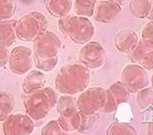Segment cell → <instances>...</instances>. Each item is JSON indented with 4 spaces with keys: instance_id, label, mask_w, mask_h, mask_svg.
Wrapping results in <instances>:
<instances>
[{
    "instance_id": "obj_12",
    "label": "cell",
    "mask_w": 153,
    "mask_h": 135,
    "mask_svg": "<svg viewBox=\"0 0 153 135\" xmlns=\"http://www.w3.org/2000/svg\"><path fill=\"white\" fill-rule=\"evenodd\" d=\"M138 41V37L131 29H123L118 32L115 38V46L117 49L128 53Z\"/></svg>"
},
{
    "instance_id": "obj_7",
    "label": "cell",
    "mask_w": 153,
    "mask_h": 135,
    "mask_svg": "<svg viewBox=\"0 0 153 135\" xmlns=\"http://www.w3.org/2000/svg\"><path fill=\"white\" fill-rule=\"evenodd\" d=\"M35 129V120L28 114H12L3 121V131L6 135H29Z\"/></svg>"
},
{
    "instance_id": "obj_28",
    "label": "cell",
    "mask_w": 153,
    "mask_h": 135,
    "mask_svg": "<svg viewBox=\"0 0 153 135\" xmlns=\"http://www.w3.org/2000/svg\"><path fill=\"white\" fill-rule=\"evenodd\" d=\"M43 135H62L65 134L66 131L61 127L60 123L58 120H51L42 128V132Z\"/></svg>"
},
{
    "instance_id": "obj_27",
    "label": "cell",
    "mask_w": 153,
    "mask_h": 135,
    "mask_svg": "<svg viewBox=\"0 0 153 135\" xmlns=\"http://www.w3.org/2000/svg\"><path fill=\"white\" fill-rule=\"evenodd\" d=\"M98 120H99L98 112L92 114H86L81 112V120L77 130L80 131V132H87V131L93 129L96 126V124L98 123Z\"/></svg>"
},
{
    "instance_id": "obj_3",
    "label": "cell",
    "mask_w": 153,
    "mask_h": 135,
    "mask_svg": "<svg viewBox=\"0 0 153 135\" xmlns=\"http://www.w3.org/2000/svg\"><path fill=\"white\" fill-rule=\"evenodd\" d=\"M58 29L77 44H85L95 35V28L89 19L82 16L65 15L58 20Z\"/></svg>"
},
{
    "instance_id": "obj_22",
    "label": "cell",
    "mask_w": 153,
    "mask_h": 135,
    "mask_svg": "<svg viewBox=\"0 0 153 135\" xmlns=\"http://www.w3.org/2000/svg\"><path fill=\"white\" fill-rule=\"evenodd\" d=\"M149 50H151L149 47L146 46V44L142 40L138 41L135 44V46L132 47L128 52V59L131 60L132 63L140 62L141 60L144 58V56L147 54Z\"/></svg>"
},
{
    "instance_id": "obj_29",
    "label": "cell",
    "mask_w": 153,
    "mask_h": 135,
    "mask_svg": "<svg viewBox=\"0 0 153 135\" xmlns=\"http://www.w3.org/2000/svg\"><path fill=\"white\" fill-rule=\"evenodd\" d=\"M141 40L149 49L153 50V22H149L141 31Z\"/></svg>"
},
{
    "instance_id": "obj_19",
    "label": "cell",
    "mask_w": 153,
    "mask_h": 135,
    "mask_svg": "<svg viewBox=\"0 0 153 135\" xmlns=\"http://www.w3.org/2000/svg\"><path fill=\"white\" fill-rule=\"evenodd\" d=\"M136 102L140 111L153 110V88L145 87L136 93Z\"/></svg>"
},
{
    "instance_id": "obj_35",
    "label": "cell",
    "mask_w": 153,
    "mask_h": 135,
    "mask_svg": "<svg viewBox=\"0 0 153 135\" xmlns=\"http://www.w3.org/2000/svg\"><path fill=\"white\" fill-rule=\"evenodd\" d=\"M147 18L149 19V20H150V22H153V6H152V9H151L150 13H149V15H148Z\"/></svg>"
},
{
    "instance_id": "obj_34",
    "label": "cell",
    "mask_w": 153,
    "mask_h": 135,
    "mask_svg": "<svg viewBox=\"0 0 153 135\" xmlns=\"http://www.w3.org/2000/svg\"><path fill=\"white\" fill-rule=\"evenodd\" d=\"M112 1L118 3L119 5H123V4H125V3L128 1V0H112Z\"/></svg>"
},
{
    "instance_id": "obj_26",
    "label": "cell",
    "mask_w": 153,
    "mask_h": 135,
    "mask_svg": "<svg viewBox=\"0 0 153 135\" xmlns=\"http://www.w3.org/2000/svg\"><path fill=\"white\" fill-rule=\"evenodd\" d=\"M34 62L36 64V67L41 70V71L45 72H50L53 71L55 68V66L58 63V57L53 56V57H48V58H42V57L35 55L34 56Z\"/></svg>"
},
{
    "instance_id": "obj_20",
    "label": "cell",
    "mask_w": 153,
    "mask_h": 135,
    "mask_svg": "<svg viewBox=\"0 0 153 135\" xmlns=\"http://www.w3.org/2000/svg\"><path fill=\"white\" fill-rule=\"evenodd\" d=\"M108 90L112 93V95L114 97H115L119 105L122 104H126V103L128 102L131 92H129L128 88L123 85V83L122 81H117L115 83H113V84L109 87Z\"/></svg>"
},
{
    "instance_id": "obj_15",
    "label": "cell",
    "mask_w": 153,
    "mask_h": 135,
    "mask_svg": "<svg viewBox=\"0 0 153 135\" xmlns=\"http://www.w3.org/2000/svg\"><path fill=\"white\" fill-rule=\"evenodd\" d=\"M16 38L17 36L15 31V21H0V44L10 47L15 44Z\"/></svg>"
},
{
    "instance_id": "obj_31",
    "label": "cell",
    "mask_w": 153,
    "mask_h": 135,
    "mask_svg": "<svg viewBox=\"0 0 153 135\" xmlns=\"http://www.w3.org/2000/svg\"><path fill=\"white\" fill-rule=\"evenodd\" d=\"M139 63L145 70H153V50H149Z\"/></svg>"
},
{
    "instance_id": "obj_36",
    "label": "cell",
    "mask_w": 153,
    "mask_h": 135,
    "mask_svg": "<svg viewBox=\"0 0 153 135\" xmlns=\"http://www.w3.org/2000/svg\"><path fill=\"white\" fill-rule=\"evenodd\" d=\"M151 84H152V88H153V74H152V76H151Z\"/></svg>"
},
{
    "instance_id": "obj_33",
    "label": "cell",
    "mask_w": 153,
    "mask_h": 135,
    "mask_svg": "<svg viewBox=\"0 0 153 135\" xmlns=\"http://www.w3.org/2000/svg\"><path fill=\"white\" fill-rule=\"evenodd\" d=\"M147 133L153 135V120L151 122H149L147 125Z\"/></svg>"
},
{
    "instance_id": "obj_6",
    "label": "cell",
    "mask_w": 153,
    "mask_h": 135,
    "mask_svg": "<svg viewBox=\"0 0 153 135\" xmlns=\"http://www.w3.org/2000/svg\"><path fill=\"white\" fill-rule=\"evenodd\" d=\"M120 81L131 93H137L148 86L149 80L146 70L136 63L128 64L123 67Z\"/></svg>"
},
{
    "instance_id": "obj_4",
    "label": "cell",
    "mask_w": 153,
    "mask_h": 135,
    "mask_svg": "<svg viewBox=\"0 0 153 135\" xmlns=\"http://www.w3.org/2000/svg\"><path fill=\"white\" fill-rule=\"evenodd\" d=\"M47 19L40 12L27 13L15 21L16 36L24 41H34L47 31Z\"/></svg>"
},
{
    "instance_id": "obj_21",
    "label": "cell",
    "mask_w": 153,
    "mask_h": 135,
    "mask_svg": "<svg viewBox=\"0 0 153 135\" xmlns=\"http://www.w3.org/2000/svg\"><path fill=\"white\" fill-rule=\"evenodd\" d=\"M97 0H75L74 2V10L78 16L89 18L94 14Z\"/></svg>"
},
{
    "instance_id": "obj_13",
    "label": "cell",
    "mask_w": 153,
    "mask_h": 135,
    "mask_svg": "<svg viewBox=\"0 0 153 135\" xmlns=\"http://www.w3.org/2000/svg\"><path fill=\"white\" fill-rule=\"evenodd\" d=\"M45 85V76L41 70H30L23 80L22 89L25 94H29L34 91L43 88Z\"/></svg>"
},
{
    "instance_id": "obj_18",
    "label": "cell",
    "mask_w": 153,
    "mask_h": 135,
    "mask_svg": "<svg viewBox=\"0 0 153 135\" xmlns=\"http://www.w3.org/2000/svg\"><path fill=\"white\" fill-rule=\"evenodd\" d=\"M15 107V100L10 92H0V121H4L10 115Z\"/></svg>"
},
{
    "instance_id": "obj_17",
    "label": "cell",
    "mask_w": 153,
    "mask_h": 135,
    "mask_svg": "<svg viewBox=\"0 0 153 135\" xmlns=\"http://www.w3.org/2000/svg\"><path fill=\"white\" fill-rule=\"evenodd\" d=\"M153 6L152 0H131L129 10L136 18H147Z\"/></svg>"
},
{
    "instance_id": "obj_24",
    "label": "cell",
    "mask_w": 153,
    "mask_h": 135,
    "mask_svg": "<svg viewBox=\"0 0 153 135\" xmlns=\"http://www.w3.org/2000/svg\"><path fill=\"white\" fill-rule=\"evenodd\" d=\"M57 120H58V122L60 123L61 127H62L66 132H72V131L77 130L78 127H79L80 120H81V111H79L77 114L71 115V117H64L59 115Z\"/></svg>"
},
{
    "instance_id": "obj_5",
    "label": "cell",
    "mask_w": 153,
    "mask_h": 135,
    "mask_svg": "<svg viewBox=\"0 0 153 135\" xmlns=\"http://www.w3.org/2000/svg\"><path fill=\"white\" fill-rule=\"evenodd\" d=\"M108 89L103 87H89L80 93L77 105L81 112L86 114H97L105 105Z\"/></svg>"
},
{
    "instance_id": "obj_11",
    "label": "cell",
    "mask_w": 153,
    "mask_h": 135,
    "mask_svg": "<svg viewBox=\"0 0 153 135\" xmlns=\"http://www.w3.org/2000/svg\"><path fill=\"white\" fill-rule=\"evenodd\" d=\"M122 11L120 5L112 0H104L96 2L94 8V18L100 23L110 24L116 20Z\"/></svg>"
},
{
    "instance_id": "obj_1",
    "label": "cell",
    "mask_w": 153,
    "mask_h": 135,
    "mask_svg": "<svg viewBox=\"0 0 153 135\" xmlns=\"http://www.w3.org/2000/svg\"><path fill=\"white\" fill-rule=\"evenodd\" d=\"M90 70L81 62L63 66L54 80L55 89L63 95H76L84 91L90 84Z\"/></svg>"
},
{
    "instance_id": "obj_32",
    "label": "cell",
    "mask_w": 153,
    "mask_h": 135,
    "mask_svg": "<svg viewBox=\"0 0 153 135\" xmlns=\"http://www.w3.org/2000/svg\"><path fill=\"white\" fill-rule=\"evenodd\" d=\"M10 53L8 51V47L0 44V67H3L8 62Z\"/></svg>"
},
{
    "instance_id": "obj_14",
    "label": "cell",
    "mask_w": 153,
    "mask_h": 135,
    "mask_svg": "<svg viewBox=\"0 0 153 135\" xmlns=\"http://www.w3.org/2000/svg\"><path fill=\"white\" fill-rule=\"evenodd\" d=\"M56 110L59 115L64 117H71L79 111L77 105V100L70 95H63L57 99Z\"/></svg>"
},
{
    "instance_id": "obj_10",
    "label": "cell",
    "mask_w": 153,
    "mask_h": 135,
    "mask_svg": "<svg viewBox=\"0 0 153 135\" xmlns=\"http://www.w3.org/2000/svg\"><path fill=\"white\" fill-rule=\"evenodd\" d=\"M9 68L15 74H27L32 69L34 63V55L27 46H16L9 56Z\"/></svg>"
},
{
    "instance_id": "obj_23",
    "label": "cell",
    "mask_w": 153,
    "mask_h": 135,
    "mask_svg": "<svg viewBox=\"0 0 153 135\" xmlns=\"http://www.w3.org/2000/svg\"><path fill=\"white\" fill-rule=\"evenodd\" d=\"M108 135H134L136 134L135 128L126 122L115 121L109 125L107 129Z\"/></svg>"
},
{
    "instance_id": "obj_16",
    "label": "cell",
    "mask_w": 153,
    "mask_h": 135,
    "mask_svg": "<svg viewBox=\"0 0 153 135\" xmlns=\"http://www.w3.org/2000/svg\"><path fill=\"white\" fill-rule=\"evenodd\" d=\"M73 6L72 0H47L45 8L54 17H63L68 15Z\"/></svg>"
},
{
    "instance_id": "obj_8",
    "label": "cell",
    "mask_w": 153,
    "mask_h": 135,
    "mask_svg": "<svg viewBox=\"0 0 153 135\" xmlns=\"http://www.w3.org/2000/svg\"><path fill=\"white\" fill-rule=\"evenodd\" d=\"M60 38L53 32L45 31L34 41V53L42 58L57 56L61 50Z\"/></svg>"
},
{
    "instance_id": "obj_9",
    "label": "cell",
    "mask_w": 153,
    "mask_h": 135,
    "mask_svg": "<svg viewBox=\"0 0 153 135\" xmlns=\"http://www.w3.org/2000/svg\"><path fill=\"white\" fill-rule=\"evenodd\" d=\"M106 51L97 41H88L79 52V60L89 69H97L106 62Z\"/></svg>"
},
{
    "instance_id": "obj_30",
    "label": "cell",
    "mask_w": 153,
    "mask_h": 135,
    "mask_svg": "<svg viewBox=\"0 0 153 135\" xmlns=\"http://www.w3.org/2000/svg\"><path fill=\"white\" fill-rule=\"evenodd\" d=\"M119 108V105L117 103L115 97L112 95L109 90L107 92V100H106V103H105V105L103 107V108L101 110V112L103 114H113Z\"/></svg>"
},
{
    "instance_id": "obj_25",
    "label": "cell",
    "mask_w": 153,
    "mask_h": 135,
    "mask_svg": "<svg viewBox=\"0 0 153 135\" xmlns=\"http://www.w3.org/2000/svg\"><path fill=\"white\" fill-rule=\"evenodd\" d=\"M17 9L16 0H0V21L9 20Z\"/></svg>"
},
{
    "instance_id": "obj_2",
    "label": "cell",
    "mask_w": 153,
    "mask_h": 135,
    "mask_svg": "<svg viewBox=\"0 0 153 135\" xmlns=\"http://www.w3.org/2000/svg\"><path fill=\"white\" fill-rule=\"evenodd\" d=\"M57 99L56 92L51 87H43L37 91L26 94L24 99L26 114L35 121L43 120L56 105Z\"/></svg>"
},
{
    "instance_id": "obj_37",
    "label": "cell",
    "mask_w": 153,
    "mask_h": 135,
    "mask_svg": "<svg viewBox=\"0 0 153 135\" xmlns=\"http://www.w3.org/2000/svg\"><path fill=\"white\" fill-rule=\"evenodd\" d=\"M152 2H153V0H152Z\"/></svg>"
}]
</instances>
